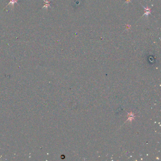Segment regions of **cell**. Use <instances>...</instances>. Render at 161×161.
Here are the masks:
<instances>
[{"label": "cell", "mask_w": 161, "mask_h": 161, "mask_svg": "<svg viewBox=\"0 0 161 161\" xmlns=\"http://www.w3.org/2000/svg\"><path fill=\"white\" fill-rule=\"evenodd\" d=\"M18 1V0H11V1H10V2L9 4H8L6 6V7L5 8L7 7H8V6H9V5H11V6L13 7V6H14V4L16 3V4H18V3H17Z\"/></svg>", "instance_id": "obj_1"}, {"label": "cell", "mask_w": 161, "mask_h": 161, "mask_svg": "<svg viewBox=\"0 0 161 161\" xmlns=\"http://www.w3.org/2000/svg\"><path fill=\"white\" fill-rule=\"evenodd\" d=\"M44 2H45V5H44V6L43 7V8H45L46 9H47V8L49 7L50 6V1H48V0H44Z\"/></svg>", "instance_id": "obj_2"}]
</instances>
